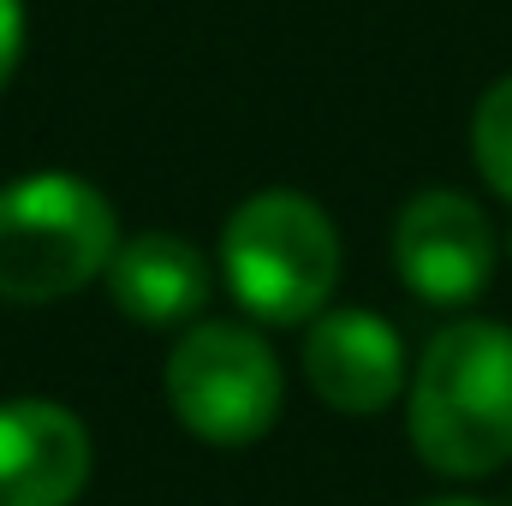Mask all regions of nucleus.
<instances>
[{"mask_svg": "<svg viewBox=\"0 0 512 506\" xmlns=\"http://www.w3.org/2000/svg\"><path fill=\"white\" fill-rule=\"evenodd\" d=\"M108 292L137 328H185L209 304V256L173 233H137L108 262Z\"/></svg>", "mask_w": 512, "mask_h": 506, "instance_id": "6e6552de", "label": "nucleus"}, {"mask_svg": "<svg viewBox=\"0 0 512 506\" xmlns=\"http://www.w3.org/2000/svg\"><path fill=\"white\" fill-rule=\"evenodd\" d=\"M471 155H477L483 179L512 203V78L483 90L477 120H471Z\"/></svg>", "mask_w": 512, "mask_h": 506, "instance_id": "1a4fd4ad", "label": "nucleus"}, {"mask_svg": "<svg viewBox=\"0 0 512 506\" xmlns=\"http://www.w3.org/2000/svg\"><path fill=\"white\" fill-rule=\"evenodd\" d=\"M399 280L423 304H471L495 274V227L459 191H423L393 221Z\"/></svg>", "mask_w": 512, "mask_h": 506, "instance_id": "39448f33", "label": "nucleus"}, {"mask_svg": "<svg viewBox=\"0 0 512 506\" xmlns=\"http://www.w3.org/2000/svg\"><path fill=\"white\" fill-rule=\"evenodd\" d=\"M304 376L346 417H376L405 387V340L376 310H328L304 334Z\"/></svg>", "mask_w": 512, "mask_h": 506, "instance_id": "0eeeda50", "label": "nucleus"}, {"mask_svg": "<svg viewBox=\"0 0 512 506\" xmlns=\"http://www.w3.org/2000/svg\"><path fill=\"white\" fill-rule=\"evenodd\" d=\"M286 381L268 352V340L245 322H191L167 358V405L173 417L215 441V447H251L280 423Z\"/></svg>", "mask_w": 512, "mask_h": 506, "instance_id": "20e7f679", "label": "nucleus"}, {"mask_svg": "<svg viewBox=\"0 0 512 506\" xmlns=\"http://www.w3.org/2000/svg\"><path fill=\"white\" fill-rule=\"evenodd\" d=\"M120 251L114 203L78 173H24L0 185V298L48 304L96 274Z\"/></svg>", "mask_w": 512, "mask_h": 506, "instance_id": "f03ea898", "label": "nucleus"}, {"mask_svg": "<svg viewBox=\"0 0 512 506\" xmlns=\"http://www.w3.org/2000/svg\"><path fill=\"white\" fill-rule=\"evenodd\" d=\"M423 506H483V501H423Z\"/></svg>", "mask_w": 512, "mask_h": 506, "instance_id": "9b49d317", "label": "nucleus"}, {"mask_svg": "<svg viewBox=\"0 0 512 506\" xmlns=\"http://www.w3.org/2000/svg\"><path fill=\"white\" fill-rule=\"evenodd\" d=\"M90 483V429L54 399L0 405V506H72Z\"/></svg>", "mask_w": 512, "mask_h": 506, "instance_id": "423d86ee", "label": "nucleus"}, {"mask_svg": "<svg viewBox=\"0 0 512 506\" xmlns=\"http://www.w3.org/2000/svg\"><path fill=\"white\" fill-rule=\"evenodd\" d=\"M24 54V0H0V90Z\"/></svg>", "mask_w": 512, "mask_h": 506, "instance_id": "9d476101", "label": "nucleus"}, {"mask_svg": "<svg viewBox=\"0 0 512 506\" xmlns=\"http://www.w3.org/2000/svg\"><path fill=\"white\" fill-rule=\"evenodd\" d=\"M221 274L256 322H310L328 310L340 280V233L322 203L298 191H262L233 209L221 233Z\"/></svg>", "mask_w": 512, "mask_h": 506, "instance_id": "7ed1b4c3", "label": "nucleus"}, {"mask_svg": "<svg viewBox=\"0 0 512 506\" xmlns=\"http://www.w3.org/2000/svg\"><path fill=\"white\" fill-rule=\"evenodd\" d=\"M411 447L441 477H489L512 459V328L465 316L447 322L405 405Z\"/></svg>", "mask_w": 512, "mask_h": 506, "instance_id": "f257e3e1", "label": "nucleus"}]
</instances>
